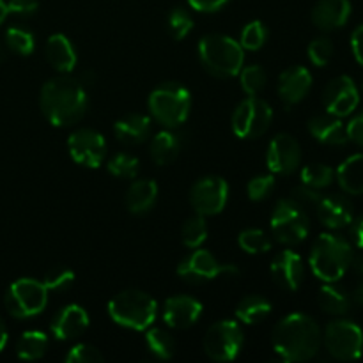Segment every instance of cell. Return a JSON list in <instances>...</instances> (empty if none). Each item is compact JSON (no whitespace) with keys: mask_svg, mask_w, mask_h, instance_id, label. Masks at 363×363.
Segmentation results:
<instances>
[{"mask_svg":"<svg viewBox=\"0 0 363 363\" xmlns=\"http://www.w3.org/2000/svg\"><path fill=\"white\" fill-rule=\"evenodd\" d=\"M6 43L9 50L18 55H30L35 48V39L28 28L25 27H9L6 32Z\"/></svg>","mask_w":363,"mask_h":363,"instance_id":"cell-36","label":"cell"},{"mask_svg":"<svg viewBox=\"0 0 363 363\" xmlns=\"http://www.w3.org/2000/svg\"><path fill=\"white\" fill-rule=\"evenodd\" d=\"M103 358L101 351L91 344H77L66 354L67 363H101Z\"/></svg>","mask_w":363,"mask_h":363,"instance_id":"cell-44","label":"cell"},{"mask_svg":"<svg viewBox=\"0 0 363 363\" xmlns=\"http://www.w3.org/2000/svg\"><path fill=\"white\" fill-rule=\"evenodd\" d=\"M272 234L279 243L293 247L301 243L311 233V218L303 206L287 197L277 202L272 213Z\"/></svg>","mask_w":363,"mask_h":363,"instance_id":"cell-7","label":"cell"},{"mask_svg":"<svg viewBox=\"0 0 363 363\" xmlns=\"http://www.w3.org/2000/svg\"><path fill=\"white\" fill-rule=\"evenodd\" d=\"M333 181H335V170L325 163H311L301 170V183L314 188V190L328 188Z\"/></svg>","mask_w":363,"mask_h":363,"instance_id":"cell-34","label":"cell"},{"mask_svg":"<svg viewBox=\"0 0 363 363\" xmlns=\"http://www.w3.org/2000/svg\"><path fill=\"white\" fill-rule=\"evenodd\" d=\"M273 350L286 362H307L319 353L323 332L307 314H289L273 328Z\"/></svg>","mask_w":363,"mask_h":363,"instance_id":"cell-2","label":"cell"},{"mask_svg":"<svg viewBox=\"0 0 363 363\" xmlns=\"http://www.w3.org/2000/svg\"><path fill=\"white\" fill-rule=\"evenodd\" d=\"M145 346L149 353L158 360H170L176 354V340L163 328L145 330Z\"/></svg>","mask_w":363,"mask_h":363,"instance_id":"cell-32","label":"cell"},{"mask_svg":"<svg viewBox=\"0 0 363 363\" xmlns=\"http://www.w3.org/2000/svg\"><path fill=\"white\" fill-rule=\"evenodd\" d=\"M273 121V108L259 96H248L236 106L230 119V126L236 137L259 138L268 131Z\"/></svg>","mask_w":363,"mask_h":363,"instance_id":"cell-11","label":"cell"},{"mask_svg":"<svg viewBox=\"0 0 363 363\" xmlns=\"http://www.w3.org/2000/svg\"><path fill=\"white\" fill-rule=\"evenodd\" d=\"M269 314H272V303L264 296H259V294L245 296L236 307L238 321L245 323V325H259Z\"/></svg>","mask_w":363,"mask_h":363,"instance_id":"cell-30","label":"cell"},{"mask_svg":"<svg viewBox=\"0 0 363 363\" xmlns=\"http://www.w3.org/2000/svg\"><path fill=\"white\" fill-rule=\"evenodd\" d=\"M9 11H7V2L6 0H0V25L4 23V20L7 18Z\"/></svg>","mask_w":363,"mask_h":363,"instance_id":"cell-54","label":"cell"},{"mask_svg":"<svg viewBox=\"0 0 363 363\" xmlns=\"http://www.w3.org/2000/svg\"><path fill=\"white\" fill-rule=\"evenodd\" d=\"M323 103L326 112L337 117H347L360 105V92L357 84L347 74L332 78L323 91Z\"/></svg>","mask_w":363,"mask_h":363,"instance_id":"cell-15","label":"cell"},{"mask_svg":"<svg viewBox=\"0 0 363 363\" xmlns=\"http://www.w3.org/2000/svg\"><path fill=\"white\" fill-rule=\"evenodd\" d=\"M229 2L230 0H188L191 9L199 11V13H216Z\"/></svg>","mask_w":363,"mask_h":363,"instance_id":"cell-48","label":"cell"},{"mask_svg":"<svg viewBox=\"0 0 363 363\" xmlns=\"http://www.w3.org/2000/svg\"><path fill=\"white\" fill-rule=\"evenodd\" d=\"M67 149L74 163L87 169H98L106 158V140L99 131L82 128L67 138Z\"/></svg>","mask_w":363,"mask_h":363,"instance_id":"cell-14","label":"cell"},{"mask_svg":"<svg viewBox=\"0 0 363 363\" xmlns=\"http://www.w3.org/2000/svg\"><path fill=\"white\" fill-rule=\"evenodd\" d=\"M351 296H353L354 303H358L360 307H363V280H362V282H358V286L354 287V291H353V294H351Z\"/></svg>","mask_w":363,"mask_h":363,"instance_id":"cell-52","label":"cell"},{"mask_svg":"<svg viewBox=\"0 0 363 363\" xmlns=\"http://www.w3.org/2000/svg\"><path fill=\"white\" fill-rule=\"evenodd\" d=\"M48 303V289L34 279H20L7 289L4 305L14 319H27L41 314Z\"/></svg>","mask_w":363,"mask_h":363,"instance_id":"cell-8","label":"cell"},{"mask_svg":"<svg viewBox=\"0 0 363 363\" xmlns=\"http://www.w3.org/2000/svg\"><path fill=\"white\" fill-rule=\"evenodd\" d=\"M199 59L213 77L233 78L243 67L245 50L229 35L208 34L199 41Z\"/></svg>","mask_w":363,"mask_h":363,"instance_id":"cell-4","label":"cell"},{"mask_svg":"<svg viewBox=\"0 0 363 363\" xmlns=\"http://www.w3.org/2000/svg\"><path fill=\"white\" fill-rule=\"evenodd\" d=\"M43 284L48 289V293H64V291H67L74 284V273L69 268L57 266V268L46 272Z\"/></svg>","mask_w":363,"mask_h":363,"instance_id":"cell-41","label":"cell"},{"mask_svg":"<svg viewBox=\"0 0 363 363\" xmlns=\"http://www.w3.org/2000/svg\"><path fill=\"white\" fill-rule=\"evenodd\" d=\"M7 344V326L6 323L2 321V318H0V353H2V350L6 347Z\"/></svg>","mask_w":363,"mask_h":363,"instance_id":"cell-53","label":"cell"},{"mask_svg":"<svg viewBox=\"0 0 363 363\" xmlns=\"http://www.w3.org/2000/svg\"><path fill=\"white\" fill-rule=\"evenodd\" d=\"M39 2L38 0H9L7 2V11L14 16H32L38 13Z\"/></svg>","mask_w":363,"mask_h":363,"instance_id":"cell-46","label":"cell"},{"mask_svg":"<svg viewBox=\"0 0 363 363\" xmlns=\"http://www.w3.org/2000/svg\"><path fill=\"white\" fill-rule=\"evenodd\" d=\"M108 314L119 326L145 332L156 321L158 303L144 291L128 289L108 301Z\"/></svg>","mask_w":363,"mask_h":363,"instance_id":"cell-5","label":"cell"},{"mask_svg":"<svg viewBox=\"0 0 363 363\" xmlns=\"http://www.w3.org/2000/svg\"><path fill=\"white\" fill-rule=\"evenodd\" d=\"M266 41H268V28H266V25L262 21H250L241 30L240 45L243 50H248V52L261 50L266 45Z\"/></svg>","mask_w":363,"mask_h":363,"instance_id":"cell-38","label":"cell"},{"mask_svg":"<svg viewBox=\"0 0 363 363\" xmlns=\"http://www.w3.org/2000/svg\"><path fill=\"white\" fill-rule=\"evenodd\" d=\"M240 82H241V89H243L248 96H257L259 92L266 87L268 74H266L264 67L262 66H259V64H252V66L241 67Z\"/></svg>","mask_w":363,"mask_h":363,"instance_id":"cell-39","label":"cell"},{"mask_svg":"<svg viewBox=\"0 0 363 363\" xmlns=\"http://www.w3.org/2000/svg\"><path fill=\"white\" fill-rule=\"evenodd\" d=\"M307 128L312 137L323 145H344L350 142L344 123L340 117L332 116V113L314 116L307 123Z\"/></svg>","mask_w":363,"mask_h":363,"instance_id":"cell-23","label":"cell"},{"mask_svg":"<svg viewBox=\"0 0 363 363\" xmlns=\"http://www.w3.org/2000/svg\"><path fill=\"white\" fill-rule=\"evenodd\" d=\"M158 199V184L152 179H137L126 191V208L133 215L151 211Z\"/></svg>","mask_w":363,"mask_h":363,"instance_id":"cell-27","label":"cell"},{"mask_svg":"<svg viewBox=\"0 0 363 363\" xmlns=\"http://www.w3.org/2000/svg\"><path fill=\"white\" fill-rule=\"evenodd\" d=\"M238 243H240L241 250L250 255H261L272 250V240L261 229H245L238 236Z\"/></svg>","mask_w":363,"mask_h":363,"instance_id":"cell-35","label":"cell"},{"mask_svg":"<svg viewBox=\"0 0 363 363\" xmlns=\"http://www.w3.org/2000/svg\"><path fill=\"white\" fill-rule=\"evenodd\" d=\"M323 344L335 360H358L363 354V330L350 319H335L326 325Z\"/></svg>","mask_w":363,"mask_h":363,"instance_id":"cell-9","label":"cell"},{"mask_svg":"<svg viewBox=\"0 0 363 363\" xmlns=\"http://www.w3.org/2000/svg\"><path fill=\"white\" fill-rule=\"evenodd\" d=\"M151 119L144 113H128L113 124V135L126 145L142 144L151 135Z\"/></svg>","mask_w":363,"mask_h":363,"instance_id":"cell-25","label":"cell"},{"mask_svg":"<svg viewBox=\"0 0 363 363\" xmlns=\"http://www.w3.org/2000/svg\"><path fill=\"white\" fill-rule=\"evenodd\" d=\"M339 186L350 195H363V152L350 156L335 172Z\"/></svg>","mask_w":363,"mask_h":363,"instance_id":"cell-29","label":"cell"},{"mask_svg":"<svg viewBox=\"0 0 363 363\" xmlns=\"http://www.w3.org/2000/svg\"><path fill=\"white\" fill-rule=\"evenodd\" d=\"M89 314L84 307L80 305H66L60 311H57V314L53 315L52 325H50V330H52L53 337L57 340H74L80 335H84L85 330L89 328Z\"/></svg>","mask_w":363,"mask_h":363,"instance_id":"cell-20","label":"cell"},{"mask_svg":"<svg viewBox=\"0 0 363 363\" xmlns=\"http://www.w3.org/2000/svg\"><path fill=\"white\" fill-rule=\"evenodd\" d=\"M346 130L350 140L353 142V144H357L358 147L363 149V110L347 123Z\"/></svg>","mask_w":363,"mask_h":363,"instance_id":"cell-47","label":"cell"},{"mask_svg":"<svg viewBox=\"0 0 363 363\" xmlns=\"http://www.w3.org/2000/svg\"><path fill=\"white\" fill-rule=\"evenodd\" d=\"M183 149V138L179 133L167 128L155 135L151 142V158L156 165H169L179 156Z\"/></svg>","mask_w":363,"mask_h":363,"instance_id":"cell-28","label":"cell"},{"mask_svg":"<svg viewBox=\"0 0 363 363\" xmlns=\"http://www.w3.org/2000/svg\"><path fill=\"white\" fill-rule=\"evenodd\" d=\"M46 350H48V337L38 330H28V332L21 333L16 342V354L20 360H39L45 357Z\"/></svg>","mask_w":363,"mask_h":363,"instance_id":"cell-31","label":"cell"},{"mask_svg":"<svg viewBox=\"0 0 363 363\" xmlns=\"http://www.w3.org/2000/svg\"><path fill=\"white\" fill-rule=\"evenodd\" d=\"M321 191L314 190V188L307 186V184L303 183H301L300 186L293 188V191H291V199H293L294 202H298L300 206H303L305 209L315 208V206L319 204V201H321Z\"/></svg>","mask_w":363,"mask_h":363,"instance_id":"cell-45","label":"cell"},{"mask_svg":"<svg viewBox=\"0 0 363 363\" xmlns=\"http://www.w3.org/2000/svg\"><path fill=\"white\" fill-rule=\"evenodd\" d=\"M315 211H318L319 222L330 230L344 229V227L350 225L354 218L351 201L339 194L326 195V197L323 195L319 204L315 206Z\"/></svg>","mask_w":363,"mask_h":363,"instance_id":"cell-21","label":"cell"},{"mask_svg":"<svg viewBox=\"0 0 363 363\" xmlns=\"http://www.w3.org/2000/svg\"><path fill=\"white\" fill-rule=\"evenodd\" d=\"M202 311L204 307L194 296L177 294V296H170L163 303V321L174 330H186L201 319Z\"/></svg>","mask_w":363,"mask_h":363,"instance_id":"cell-17","label":"cell"},{"mask_svg":"<svg viewBox=\"0 0 363 363\" xmlns=\"http://www.w3.org/2000/svg\"><path fill=\"white\" fill-rule=\"evenodd\" d=\"M229 199V184L220 176H206L191 186L190 204L197 215L215 216L222 213Z\"/></svg>","mask_w":363,"mask_h":363,"instance_id":"cell-13","label":"cell"},{"mask_svg":"<svg viewBox=\"0 0 363 363\" xmlns=\"http://www.w3.org/2000/svg\"><path fill=\"white\" fill-rule=\"evenodd\" d=\"M245 344L243 330L234 319H222L209 326L204 337V353L213 362H233Z\"/></svg>","mask_w":363,"mask_h":363,"instance_id":"cell-10","label":"cell"},{"mask_svg":"<svg viewBox=\"0 0 363 363\" xmlns=\"http://www.w3.org/2000/svg\"><path fill=\"white\" fill-rule=\"evenodd\" d=\"M353 6L351 0H319L312 9V23L323 32L342 28L350 21Z\"/></svg>","mask_w":363,"mask_h":363,"instance_id":"cell-22","label":"cell"},{"mask_svg":"<svg viewBox=\"0 0 363 363\" xmlns=\"http://www.w3.org/2000/svg\"><path fill=\"white\" fill-rule=\"evenodd\" d=\"M354 257L353 245L339 234H321L311 250V269L323 282H339Z\"/></svg>","mask_w":363,"mask_h":363,"instance_id":"cell-3","label":"cell"},{"mask_svg":"<svg viewBox=\"0 0 363 363\" xmlns=\"http://www.w3.org/2000/svg\"><path fill=\"white\" fill-rule=\"evenodd\" d=\"M181 240L186 248H201L202 243L208 240V223H206V216L195 215L184 222L183 229H181Z\"/></svg>","mask_w":363,"mask_h":363,"instance_id":"cell-33","label":"cell"},{"mask_svg":"<svg viewBox=\"0 0 363 363\" xmlns=\"http://www.w3.org/2000/svg\"><path fill=\"white\" fill-rule=\"evenodd\" d=\"M39 106L52 126L69 128L84 119L89 99L80 82L62 74L43 85Z\"/></svg>","mask_w":363,"mask_h":363,"instance_id":"cell-1","label":"cell"},{"mask_svg":"<svg viewBox=\"0 0 363 363\" xmlns=\"http://www.w3.org/2000/svg\"><path fill=\"white\" fill-rule=\"evenodd\" d=\"M275 190V177L272 174H262V176H255L254 179H250V183L247 184V194L248 199L254 202L266 201L269 195Z\"/></svg>","mask_w":363,"mask_h":363,"instance_id":"cell-43","label":"cell"},{"mask_svg":"<svg viewBox=\"0 0 363 363\" xmlns=\"http://www.w3.org/2000/svg\"><path fill=\"white\" fill-rule=\"evenodd\" d=\"M0 59H2V46H0Z\"/></svg>","mask_w":363,"mask_h":363,"instance_id":"cell-55","label":"cell"},{"mask_svg":"<svg viewBox=\"0 0 363 363\" xmlns=\"http://www.w3.org/2000/svg\"><path fill=\"white\" fill-rule=\"evenodd\" d=\"M351 225V240H353L354 247L362 248L363 250V215L358 216V218H353V222L350 223Z\"/></svg>","mask_w":363,"mask_h":363,"instance_id":"cell-50","label":"cell"},{"mask_svg":"<svg viewBox=\"0 0 363 363\" xmlns=\"http://www.w3.org/2000/svg\"><path fill=\"white\" fill-rule=\"evenodd\" d=\"M351 50H353L357 62L363 66V23L358 25L351 34Z\"/></svg>","mask_w":363,"mask_h":363,"instance_id":"cell-49","label":"cell"},{"mask_svg":"<svg viewBox=\"0 0 363 363\" xmlns=\"http://www.w3.org/2000/svg\"><path fill=\"white\" fill-rule=\"evenodd\" d=\"M351 269L354 272V275L363 279V255H354L353 261H351Z\"/></svg>","mask_w":363,"mask_h":363,"instance_id":"cell-51","label":"cell"},{"mask_svg":"<svg viewBox=\"0 0 363 363\" xmlns=\"http://www.w3.org/2000/svg\"><path fill=\"white\" fill-rule=\"evenodd\" d=\"M318 301L321 311L333 318L346 315L354 303L351 293H347V289L337 282H325V286L319 289Z\"/></svg>","mask_w":363,"mask_h":363,"instance_id":"cell-26","label":"cell"},{"mask_svg":"<svg viewBox=\"0 0 363 363\" xmlns=\"http://www.w3.org/2000/svg\"><path fill=\"white\" fill-rule=\"evenodd\" d=\"M311 71L303 66H291L280 73L277 91H279V98L280 101L284 103V106H286V108H291V106L303 101L305 96L311 91Z\"/></svg>","mask_w":363,"mask_h":363,"instance_id":"cell-19","label":"cell"},{"mask_svg":"<svg viewBox=\"0 0 363 363\" xmlns=\"http://www.w3.org/2000/svg\"><path fill=\"white\" fill-rule=\"evenodd\" d=\"M167 27H169L170 35L177 39V41H181L194 28V18H191V14L184 7H174L169 13V16H167Z\"/></svg>","mask_w":363,"mask_h":363,"instance_id":"cell-40","label":"cell"},{"mask_svg":"<svg viewBox=\"0 0 363 363\" xmlns=\"http://www.w3.org/2000/svg\"><path fill=\"white\" fill-rule=\"evenodd\" d=\"M272 279L280 289L296 291L303 284L305 264L303 259L293 250H284L277 255L269 266Z\"/></svg>","mask_w":363,"mask_h":363,"instance_id":"cell-18","label":"cell"},{"mask_svg":"<svg viewBox=\"0 0 363 363\" xmlns=\"http://www.w3.org/2000/svg\"><path fill=\"white\" fill-rule=\"evenodd\" d=\"M45 55L50 66L59 71L60 74L71 73L78 62L77 50L64 34L50 35L45 46Z\"/></svg>","mask_w":363,"mask_h":363,"instance_id":"cell-24","label":"cell"},{"mask_svg":"<svg viewBox=\"0 0 363 363\" xmlns=\"http://www.w3.org/2000/svg\"><path fill=\"white\" fill-rule=\"evenodd\" d=\"M106 170L112 174L113 177H121V179H133L137 177L138 170H140V162L135 156L128 155V152H119V155L112 156L106 163Z\"/></svg>","mask_w":363,"mask_h":363,"instance_id":"cell-37","label":"cell"},{"mask_svg":"<svg viewBox=\"0 0 363 363\" xmlns=\"http://www.w3.org/2000/svg\"><path fill=\"white\" fill-rule=\"evenodd\" d=\"M266 163L269 172L275 176H289L300 167L301 147L300 142L289 133H279L272 138L266 152Z\"/></svg>","mask_w":363,"mask_h":363,"instance_id":"cell-16","label":"cell"},{"mask_svg":"<svg viewBox=\"0 0 363 363\" xmlns=\"http://www.w3.org/2000/svg\"><path fill=\"white\" fill-rule=\"evenodd\" d=\"M149 112L162 126L176 130L188 119L191 110V96L186 87L176 82L158 85L149 94Z\"/></svg>","mask_w":363,"mask_h":363,"instance_id":"cell-6","label":"cell"},{"mask_svg":"<svg viewBox=\"0 0 363 363\" xmlns=\"http://www.w3.org/2000/svg\"><path fill=\"white\" fill-rule=\"evenodd\" d=\"M307 55L315 67H325L333 57V43L328 38H315L311 41Z\"/></svg>","mask_w":363,"mask_h":363,"instance_id":"cell-42","label":"cell"},{"mask_svg":"<svg viewBox=\"0 0 363 363\" xmlns=\"http://www.w3.org/2000/svg\"><path fill=\"white\" fill-rule=\"evenodd\" d=\"M240 269L233 264H223L209 250L195 248L177 264V277L188 284H204L222 275H238Z\"/></svg>","mask_w":363,"mask_h":363,"instance_id":"cell-12","label":"cell"}]
</instances>
